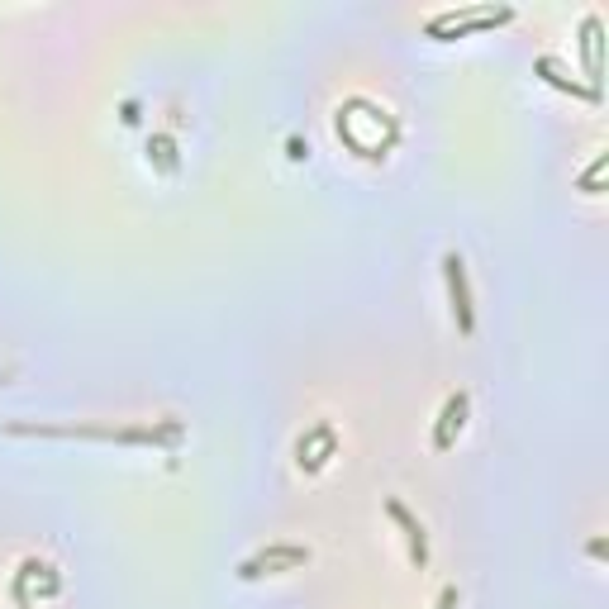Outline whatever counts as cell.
<instances>
[{"instance_id": "obj_4", "label": "cell", "mask_w": 609, "mask_h": 609, "mask_svg": "<svg viewBox=\"0 0 609 609\" xmlns=\"http://www.w3.org/2000/svg\"><path fill=\"white\" fill-rule=\"evenodd\" d=\"M300 562H310V548H300V543H276V548H262L257 557L238 562V576H243V581H257V576H267V571L300 567Z\"/></svg>"}, {"instance_id": "obj_11", "label": "cell", "mask_w": 609, "mask_h": 609, "mask_svg": "<svg viewBox=\"0 0 609 609\" xmlns=\"http://www.w3.org/2000/svg\"><path fill=\"white\" fill-rule=\"evenodd\" d=\"M329 433H334V424H315L310 433H300V443H295V462H305V457H310V448H315V443H324Z\"/></svg>"}, {"instance_id": "obj_15", "label": "cell", "mask_w": 609, "mask_h": 609, "mask_svg": "<svg viewBox=\"0 0 609 609\" xmlns=\"http://www.w3.org/2000/svg\"><path fill=\"white\" fill-rule=\"evenodd\" d=\"M590 557H605V552H609V538H590Z\"/></svg>"}, {"instance_id": "obj_12", "label": "cell", "mask_w": 609, "mask_h": 609, "mask_svg": "<svg viewBox=\"0 0 609 609\" xmlns=\"http://www.w3.org/2000/svg\"><path fill=\"white\" fill-rule=\"evenodd\" d=\"M148 153H153V158H158L162 167H177V143H172V134H153Z\"/></svg>"}, {"instance_id": "obj_2", "label": "cell", "mask_w": 609, "mask_h": 609, "mask_svg": "<svg viewBox=\"0 0 609 609\" xmlns=\"http://www.w3.org/2000/svg\"><path fill=\"white\" fill-rule=\"evenodd\" d=\"M514 5H495V0H481V5H457V10H443L433 15L424 29L433 39H457V34H472V29H495V24H510Z\"/></svg>"}, {"instance_id": "obj_7", "label": "cell", "mask_w": 609, "mask_h": 609, "mask_svg": "<svg viewBox=\"0 0 609 609\" xmlns=\"http://www.w3.org/2000/svg\"><path fill=\"white\" fill-rule=\"evenodd\" d=\"M533 72H538V77H548V86H557V91H571V96H586V100H595V105L605 100V91H590L586 81L567 77V72H562V62L552 58V53H543V58L533 62Z\"/></svg>"}, {"instance_id": "obj_5", "label": "cell", "mask_w": 609, "mask_h": 609, "mask_svg": "<svg viewBox=\"0 0 609 609\" xmlns=\"http://www.w3.org/2000/svg\"><path fill=\"white\" fill-rule=\"evenodd\" d=\"M581 58H586V86L590 91H605L600 86V72H605V20L590 10L586 20H581Z\"/></svg>"}, {"instance_id": "obj_10", "label": "cell", "mask_w": 609, "mask_h": 609, "mask_svg": "<svg viewBox=\"0 0 609 609\" xmlns=\"http://www.w3.org/2000/svg\"><path fill=\"white\" fill-rule=\"evenodd\" d=\"M605 167H609V153H600V158H595L586 172H581V181H576V186H581L586 196H600V177H605Z\"/></svg>"}, {"instance_id": "obj_8", "label": "cell", "mask_w": 609, "mask_h": 609, "mask_svg": "<svg viewBox=\"0 0 609 609\" xmlns=\"http://www.w3.org/2000/svg\"><path fill=\"white\" fill-rule=\"evenodd\" d=\"M467 391H457V395H448V405H443V414H438V429H433V448L443 452V448H452V433L467 424Z\"/></svg>"}, {"instance_id": "obj_9", "label": "cell", "mask_w": 609, "mask_h": 609, "mask_svg": "<svg viewBox=\"0 0 609 609\" xmlns=\"http://www.w3.org/2000/svg\"><path fill=\"white\" fill-rule=\"evenodd\" d=\"M48 571H53L48 562H39V557H24L20 571H15V586H10V590H15V600H20V605H29V590H24V586H29L34 576H48Z\"/></svg>"}, {"instance_id": "obj_13", "label": "cell", "mask_w": 609, "mask_h": 609, "mask_svg": "<svg viewBox=\"0 0 609 609\" xmlns=\"http://www.w3.org/2000/svg\"><path fill=\"white\" fill-rule=\"evenodd\" d=\"M438 609H457V586H443V595H438Z\"/></svg>"}, {"instance_id": "obj_3", "label": "cell", "mask_w": 609, "mask_h": 609, "mask_svg": "<svg viewBox=\"0 0 609 609\" xmlns=\"http://www.w3.org/2000/svg\"><path fill=\"white\" fill-rule=\"evenodd\" d=\"M443 276H448V300H452V315H457V329L472 334L476 310H472V286H467V262L457 253H443Z\"/></svg>"}, {"instance_id": "obj_6", "label": "cell", "mask_w": 609, "mask_h": 609, "mask_svg": "<svg viewBox=\"0 0 609 609\" xmlns=\"http://www.w3.org/2000/svg\"><path fill=\"white\" fill-rule=\"evenodd\" d=\"M386 514H391L395 524H400V529H405V543H410V562L419 571L429 567V533H424V524H419V519H414L410 510H405V505H400V500H386Z\"/></svg>"}, {"instance_id": "obj_14", "label": "cell", "mask_w": 609, "mask_h": 609, "mask_svg": "<svg viewBox=\"0 0 609 609\" xmlns=\"http://www.w3.org/2000/svg\"><path fill=\"white\" fill-rule=\"evenodd\" d=\"M286 148H291V158H295V162H300V158H310V148H305V138H291Z\"/></svg>"}, {"instance_id": "obj_1", "label": "cell", "mask_w": 609, "mask_h": 609, "mask_svg": "<svg viewBox=\"0 0 609 609\" xmlns=\"http://www.w3.org/2000/svg\"><path fill=\"white\" fill-rule=\"evenodd\" d=\"M15 438H96V443H172L177 424L167 429H100V424H5Z\"/></svg>"}]
</instances>
